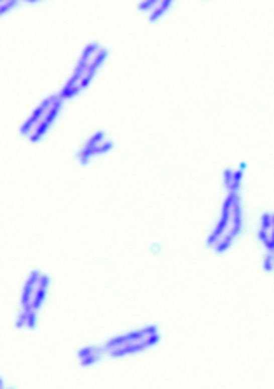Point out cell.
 Segmentation results:
<instances>
[{
    "label": "cell",
    "mask_w": 274,
    "mask_h": 389,
    "mask_svg": "<svg viewBox=\"0 0 274 389\" xmlns=\"http://www.w3.org/2000/svg\"><path fill=\"white\" fill-rule=\"evenodd\" d=\"M98 51H100V44H98V42H91V44H87L86 49H84V51H82V54H80V60H79L77 67H75V70L72 72V75H70V79L67 80V84H65V86L61 87V91H60V93H58V96H63V94L67 93L68 89H72V87H74V86H77L79 80L82 79L84 72H86L87 65H89V61L93 60L94 54H96Z\"/></svg>",
    "instance_id": "cell-1"
},
{
    "label": "cell",
    "mask_w": 274,
    "mask_h": 389,
    "mask_svg": "<svg viewBox=\"0 0 274 389\" xmlns=\"http://www.w3.org/2000/svg\"><path fill=\"white\" fill-rule=\"evenodd\" d=\"M157 342H159V333L156 332V333H152V335L145 337V339L136 340V342H129V344H124V346H117V347H112V349H107V353H108V356H112V358H124V356L142 353V351L156 346Z\"/></svg>",
    "instance_id": "cell-2"
},
{
    "label": "cell",
    "mask_w": 274,
    "mask_h": 389,
    "mask_svg": "<svg viewBox=\"0 0 274 389\" xmlns=\"http://www.w3.org/2000/svg\"><path fill=\"white\" fill-rule=\"evenodd\" d=\"M61 106H63V100H61L60 96H58V100L54 101L53 105H51V108L46 112V115L42 117V120L37 124V127H35L34 131L30 133V137H28V142L30 143H37L44 138V135L49 131V127L54 124V120H56L58 113L61 112Z\"/></svg>",
    "instance_id": "cell-3"
},
{
    "label": "cell",
    "mask_w": 274,
    "mask_h": 389,
    "mask_svg": "<svg viewBox=\"0 0 274 389\" xmlns=\"http://www.w3.org/2000/svg\"><path fill=\"white\" fill-rule=\"evenodd\" d=\"M56 100H58V94H53V96L46 98V100H44L42 103H40L37 108H35L34 112L30 113V117H28V119L25 120L23 126L20 127V135H21V137H27V138L30 137V133L35 129V127H37V124L40 122V120H42V117L46 115V112L51 108V105H53Z\"/></svg>",
    "instance_id": "cell-4"
},
{
    "label": "cell",
    "mask_w": 274,
    "mask_h": 389,
    "mask_svg": "<svg viewBox=\"0 0 274 389\" xmlns=\"http://www.w3.org/2000/svg\"><path fill=\"white\" fill-rule=\"evenodd\" d=\"M157 332V326L151 325V326H144V328L140 330H134V332H129V333H122V335L119 337H114V339H110L107 344L103 346V349H112V347H117V346H124V344H129V342H136V340H142L145 339V337L152 335V333Z\"/></svg>",
    "instance_id": "cell-5"
},
{
    "label": "cell",
    "mask_w": 274,
    "mask_h": 389,
    "mask_svg": "<svg viewBox=\"0 0 274 389\" xmlns=\"http://www.w3.org/2000/svg\"><path fill=\"white\" fill-rule=\"evenodd\" d=\"M107 58H108V51L103 49V47H100V51H98V53L94 54V58L89 61V65H87V68H86V72H84L82 79L79 80L77 86L80 87V89L84 91L87 86H89L91 82H93V79L96 77V72L100 70L101 65H103L105 61H107Z\"/></svg>",
    "instance_id": "cell-6"
},
{
    "label": "cell",
    "mask_w": 274,
    "mask_h": 389,
    "mask_svg": "<svg viewBox=\"0 0 274 389\" xmlns=\"http://www.w3.org/2000/svg\"><path fill=\"white\" fill-rule=\"evenodd\" d=\"M243 230V211H241V199L239 194L234 197L232 201V208H231V223H229V230L232 237H237Z\"/></svg>",
    "instance_id": "cell-7"
},
{
    "label": "cell",
    "mask_w": 274,
    "mask_h": 389,
    "mask_svg": "<svg viewBox=\"0 0 274 389\" xmlns=\"http://www.w3.org/2000/svg\"><path fill=\"white\" fill-rule=\"evenodd\" d=\"M49 285H51V278L47 276V274H40L37 288H35V293H34V297H32V304H30L32 309H35V311L40 309V306H42L44 300H46Z\"/></svg>",
    "instance_id": "cell-8"
},
{
    "label": "cell",
    "mask_w": 274,
    "mask_h": 389,
    "mask_svg": "<svg viewBox=\"0 0 274 389\" xmlns=\"http://www.w3.org/2000/svg\"><path fill=\"white\" fill-rule=\"evenodd\" d=\"M39 278H40L39 271H34V273H30L27 283H25V286H23V293H21V307H28L32 304V297H34L35 288H37Z\"/></svg>",
    "instance_id": "cell-9"
},
{
    "label": "cell",
    "mask_w": 274,
    "mask_h": 389,
    "mask_svg": "<svg viewBox=\"0 0 274 389\" xmlns=\"http://www.w3.org/2000/svg\"><path fill=\"white\" fill-rule=\"evenodd\" d=\"M103 140H105V133H103V131H96L93 137L87 138L84 149L79 152V163L82 164V166H86V164L89 163V152H91V150H93L96 145H100V143L103 142Z\"/></svg>",
    "instance_id": "cell-10"
},
{
    "label": "cell",
    "mask_w": 274,
    "mask_h": 389,
    "mask_svg": "<svg viewBox=\"0 0 274 389\" xmlns=\"http://www.w3.org/2000/svg\"><path fill=\"white\" fill-rule=\"evenodd\" d=\"M173 2H175V0H161V2L154 7V9L151 11V18H149V21H151V23H156V21H159L161 18H163L164 14L170 11V7L173 6Z\"/></svg>",
    "instance_id": "cell-11"
},
{
    "label": "cell",
    "mask_w": 274,
    "mask_h": 389,
    "mask_svg": "<svg viewBox=\"0 0 274 389\" xmlns=\"http://www.w3.org/2000/svg\"><path fill=\"white\" fill-rule=\"evenodd\" d=\"M234 239H236V237H232L229 232H225L224 236H222L220 239H218L217 243H215L213 249H215V251H217V253H225L229 248L232 246V244H234Z\"/></svg>",
    "instance_id": "cell-12"
},
{
    "label": "cell",
    "mask_w": 274,
    "mask_h": 389,
    "mask_svg": "<svg viewBox=\"0 0 274 389\" xmlns=\"http://www.w3.org/2000/svg\"><path fill=\"white\" fill-rule=\"evenodd\" d=\"M244 168H246V163H241V166L237 168L236 171H232V182H231V192H239L241 187V180H243V173Z\"/></svg>",
    "instance_id": "cell-13"
},
{
    "label": "cell",
    "mask_w": 274,
    "mask_h": 389,
    "mask_svg": "<svg viewBox=\"0 0 274 389\" xmlns=\"http://www.w3.org/2000/svg\"><path fill=\"white\" fill-rule=\"evenodd\" d=\"M112 147H114V143H112L110 140H103L100 143V145H96L94 147L93 150L89 152V161L93 159L94 156H101V154H107V152H110L112 150Z\"/></svg>",
    "instance_id": "cell-14"
},
{
    "label": "cell",
    "mask_w": 274,
    "mask_h": 389,
    "mask_svg": "<svg viewBox=\"0 0 274 389\" xmlns=\"http://www.w3.org/2000/svg\"><path fill=\"white\" fill-rule=\"evenodd\" d=\"M272 213H264L260 218V230H265V232H272Z\"/></svg>",
    "instance_id": "cell-15"
},
{
    "label": "cell",
    "mask_w": 274,
    "mask_h": 389,
    "mask_svg": "<svg viewBox=\"0 0 274 389\" xmlns=\"http://www.w3.org/2000/svg\"><path fill=\"white\" fill-rule=\"evenodd\" d=\"M258 237H260L262 244L267 248V251H274L272 246V232H265V230H258Z\"/></svg>",
    "instance_id": "cell-16"
},
{
    "label": "cell",
    "mask_w": 274,
    "mask_h": 389,
    "mask_svg": "<svg viewBox=\"0 0 274 389\" xmlns=\"http://www.w3.org/2000/svg\"><path fill=\"white\" fill-rule=\"evenodd\" d=\"M103 347H98V346H87V347H82V349L79 351L77 353V356H79V359H82V358H86V356H91V354H94V353H103Z\"/></svg>",
    "instance_id": "cell-17"
},
{
    "label": "cell",
    "mask_w": 274,
    "mask_h": 389,
    "mask_svg": "<svg viewBox=\"0 0 274 389\" xmlns=\"http://www.w3.org/2000/svg\"><path fill=\"white\" fill-rule=\"evenodd\" d=\"M159 2L161 0H144V2L138 4V11H142V13H151Z\"/></svg>",
    "instance_id": "cell-18"
},
{
    "label": "cell",
    "mask_w": 274,
    "mask_h": 389,
    "mask_svg": "<svg viewBox=\"0 0 274 389\" xmlns=\"http://www.w3.org/2000/svg\"><path fill=\"white\" fill-rule=\"evenodd\" d=\"M18 2H20V0H6V2L0 4V16H4V14L11 13V11H13L14 7L18 6Z\"/></svg>",
    "instance_id": "cell-19"
},
{
    "label": "cell",
    "mask_w": 274,
    "mask_h": 389,
    "mask_svg": "<svg viewBox=\"0 0 274 389\" xmlns=\"http://www.w3.org/2000/svg\"><path fill=\"white\" fill-rule=\"evenodd\" d=\"M101 354H103V353H94V354H91V356H86V358L80 359V365H82V366H91V365H94V363L100 361Z\"/></svg>",
    "instance_id": "cell-20"
},
{
    "label": "cell",
    "mask_w": 274,
    "mask_h": 389,
    "mask_svg": "<svg viewBox=\"0 0 274 389\" xmlns=\"http://www.w3.org/2000/svg\"><path fill=\"white\" fill-rule=\"evenodd\" d=\"M35 326H37V311L30 309V313H28V316H27V323H25V328L34 330Z\"/></svg>",
    "instance_id": "cell-21"
},
{
    "label": "cell",
    "mask_w": 274,
    "mask_h": 389,
    "mask_svg": "<svg viewBox=\"0 0 274 389\" xmlns=\"http://www.w3.org/2000/svg\"><path fill=\"white\" fill-rule=\"evenodd\" d=\"M30 309H32V306L23 307L21 314H20V316H18V319H16V328H25V323H27V316H28V313H30Z\"/></svg>",
    "instance_id": "cell-22"
},
{
    "label": "cell",
    "mask_w": 274,
    "mask_h": 389,
    "mask_svg": "<svg viewBox=\"0 0 274 389\" xmlns=\"http://www.w3.org/2000/svg\"><path fill=\"white\" fill-rule=\"evenodd\" d=\"M231 182H232V170H225L224 171V185L227 189V192L231 190Z\"/></svg>",
    "instance_id": "cell-23"
},
{
    "label": "cell",
    "mask_w": 274,
    "mask_h": 389,
    "mask_svg": "<svg viewBox=\"0 0 274 389\" xmlns=\"http://www.w3.org/2000/svg\"><path fill=\"white\" fill-rule=\"evenodd\" d=\"M264 271L272 273V251H267V256L264 260Z\"/></svg>",
    "instance_id": "cell-24"
},
{
    "label": "cell",
    "mask_w": 274,
    "mask_h": 389,
    "mask_svg": "<svg viewBox=\"0 0 274 389\" xmlns=\"http://www.w3.org/2000/svg\"><path fill=\"white\" fill-rule=\"evenodd\" d=\"M25 2H28V4H37V2H40V0H25Z\"/></svg>",
    "instance_id": "cell-25"
},
{
    "label": "cell",
    "mask_w": 274,
    "mask_h": 389,
    "mask_svg": "<svg viewBox=\"0 0 274 389\" xmlns=\"http://www.w3.org/2000/svg\"><path fill=\"white\" fill-rule=\"evenodd\" d=\"M0 387H4V380H2V377H0Z\"/></svg>",
    "instance_id": "cell-26"
},
{
    "label": "cell",
    "mask_w": 274,
    "mask_h": 389,
    "mask_svg": "<svg viewBox=\"0 0 274 389\" xmlns=\"http://www.w3.org/2000/svg\"><path fill=\"white\" fill-rule=\"evenodd\" d=\"M2 2H6V0H0V4H2Z\"/></svg>",
    "instance_id": "cell-27"
}]
</instances>
